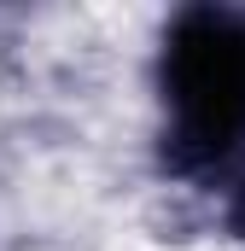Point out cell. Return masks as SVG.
Instances as JSON below:
<instances>
[{
	"label": "cell",
	"mask_w": 245,
	"mask_h": 251,
	"mask_svg": "<svg viewBox=\"0 0 245 251\" xmlns=\"http://www.w3.org/2000/svg\"><path fill=\"white\" fill-rule=\"evenodd\" d=\"M170 94L181 128L204 146H222L245 123V41L222 18H187L170 47Z\"/></svg>",
	"instance_id": "cell-1"
}]
</instances>
